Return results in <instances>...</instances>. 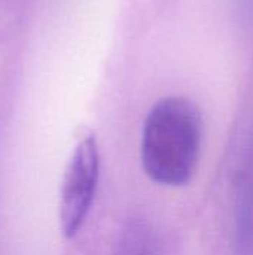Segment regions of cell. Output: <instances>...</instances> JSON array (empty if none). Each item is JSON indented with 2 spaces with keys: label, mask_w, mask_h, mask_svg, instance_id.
Listing matches in <instances>:
<instances>
[{
  "label": "cell",
  "mask_w": 253,
  "mask_h": 255,
  "mask_svg": "<svg viewBox=\"0 0 253 255\" xmlns=\"http://www.w3.org/2000/svg\"><path fill=\"white\" fill-rule=\"evenodd\" d=\"M203 126L197 106L186 97L161 99L151 109L142 137L146 175L166 187L186 185L200 158Z\"/></svg>",
  "instance_id": "cell-1"
},
{
  "label": "cell",
  "mask_w": 253,
  "mask_h": 255,
  "mask_svg": "<svg viewBox=\"0 0 253 255\" xmlns=\"http://www.w3.org/2000/svg\"><path fill=\"white\" fill-rule=\"evenodd\" d=\"M100 175V154L92 136L82 139L67 164L61 197L60 227L66 238H73L84 226L94 202Z\"/></svg>",
  "instance_id": "cell-2"
},
{
  "label": "cell",
  "mask_w": 253,
  "mask_h": 255,
  "mask_svg": "<svg viewBox=\"0 0 253 255\" xmlns=\"http://www.w3.org/2000/svg\"><path fill=\"white\" fill-rule=\"evenodd\" d=\"M115 255H149V242L143 230L131 227L121 239Z\"/></svg>",
  "instance_id": "cell-3"
}]
</instances>
